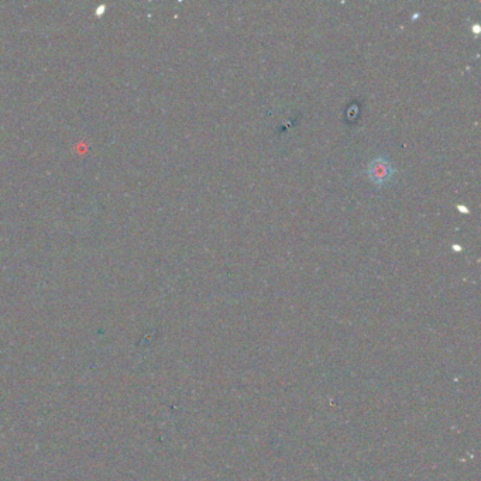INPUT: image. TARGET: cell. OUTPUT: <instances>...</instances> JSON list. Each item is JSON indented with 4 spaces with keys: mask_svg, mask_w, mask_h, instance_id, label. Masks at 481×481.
I'll use <instances>...</instances> for the list:
<instances>
[{
    "mask_svg": "<svg viewBox=\"0 0 481 481\" xmlns=\"http://www.w3.org/2000/svg\"><path fill=\"white\" fill-rule=\"evenodd\" d=\"M367 174H368V178L371 179L373 184L382 186V185L391 182V179L396 175V170H394L391 161H389L387 158L378 157V158H374L368 163Z\"/></svg>",
    "mask_w": 481,
    "mask_h": 481,
    "instance_id": "6da1fadb",
    "label": "cell"
}]
</instances>
